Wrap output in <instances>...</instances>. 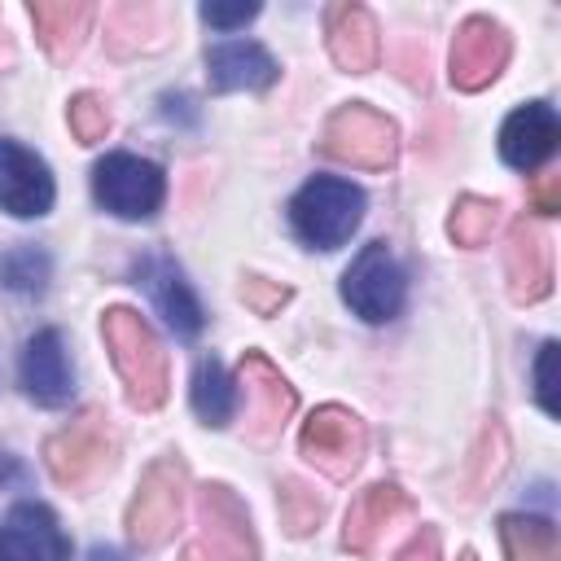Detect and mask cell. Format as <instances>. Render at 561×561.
Wrapping results in <instances>:
<instances>
[{
  "mask_svg": "<svg viewBox=\"0 0 561 561\" xmlns=\"http://www.w3.org/2000/svg\"><path fill=\"white\" fill-rule=\"evenodd\" d=\"M136 280L145 285V294L153 298L158 316H162L180 337H197V333H202V324H206L202 302H197V294L188 289L184 272H180L167 254H140V259H136Z\"/></svg>",
  "mask_w": 561,
  "mask_h": 561,
  "instance_id": "cell-13",
  "label": "cell"
},
{
  "mask_svg": "<svg viewBox=\"0 0 561 561\" xmlns=\"http://www.w3.org/2000/svg\"><path fill=\"white\" fill-rule=\"evenodd\" d=\"M22 390L44 403V408H61L75 390V368H70V351L61 342L57 329H39L26 351H22Z\"/></svg>",
  "mask_w": 561,
  "mask_h": 561,
  "instance_id": "cell-14",
  "label": "cell"
},
{
  "mask_svg": "<svg viewBox=\"0 0 561 561\" xmlns=\"http://www.w3.org/2000/svg\"><path fill=\"white\" fill-rule=\"evenodd\" d=\"M394 561H438V530H434V526H421Z\"/></svg>",
  "mask_w": 561,
  "mask_h": 561,
  "instance_id": "cell-31",
  "label": "cell"
},
{
  "mask_svg": "<svg viewBox=\"0 0 561 561\" xmlns=\"http://www.w3.org/2000/svg\"><path fill=\"white\" fill-rule=\"evenodd\" d=\"M193 552L206 561H259V539L250 530V513L219 482L197 486V543H193Z\"/></svg>",
  "mask_w": 561,
  "mask_h": 561,
  "instance_id": "cell-9",
  "label": "cell"
},
{
  "mask_svg": "<svg viewBox=\"0 0 561 561\" xmlns=\"http://www.w3.org/2000/svg\"><path fill=\"white\" fill-rule=\"evenodd\" d=\"M92 197L118 219H149L167 197V180L149 158L105 153L92 167Z\"/></svg>",
  "mask_w": 561,
  "mask_h": 561,
  "instance_id": "cell-6",
  "label": "cell"
},
{
  "mask_svg": "<svg viewBox=\"0 0 561 561\" xmlns=\"http://www.w3.org/2000/svg\"><path fill=\"white\" fill-rule=\"evenodd\" d=\"M193 412L206 425H228L237 412V390H232V381L215 355L197 359V368H193Z\"/></svg>",
  "mask_w": 561,
  "mask_h": 561,
  "instance_id": "cell-23",
  "label": "cell"
},
{
  "mask_svg": "<svg viewBox=\"0 0 561 561\" xmlns=\"http://www.w3.org/2000/svg\"><path fill=\"white\" fill-rule=\"evenodd\" d=\"M0 561H35L31 548H26L9 526H0Z\"/></svg>",
  "mask_w": 561,
  "mask_h": 561,
  "instance_id": "cell-33",
  "label": "cell"
},
{
  "mask_svg": "<svg viewBox=\"0 0 561 561\" xmlns=\"http://www.w3.org/2000/svg\"><path fill=\"white\" fill-rule=\"evenodd\" d=\"M342 298L368 324H386V320H394L403 311L408 280H403V267L394 263V254L381 241L364 245L355 254V263L342 272Z\"/></svg>",
  "mask_w": 561,
  "mask_h": 561,
  "instance_id": "cell-7",
  "label": "cell"
},
{
  "mask_svg": "<svg viewBox=\"0 0 561 561\" xmlns=\"http://www.w3.org/2000/svg\"><path fill=\"white\" fill-rule=\"evenodd\" d=\"M241 298L259 316H272V311H280V302H289V285H276V280H263V276H245L241 280Z\"/></svg>",
  "mask_w": 561,
  "mask_h": 561,
  "instance_id": "cell-29",
  "label": "cell"
},
{
  "mask_svg": "<svg viewBox=\"0 0 561 561\" xmlns=\"http://www.w3.org/2000/svg\"><path fill=\"white\" fill-rule=\"evenodd\" d=\"M530 202L539 215H557L561 210V175H543L530 184Z\"/></svg>",
  "mask_w": 561,
  "mask_h": 561,
  "instance_id": "cell-32",
  "label": "cell"
},
{
  "mask_svg": "<svg viewBox=\"0 0 561 561\" xmlns=\"http://www.w3.org/2000/svg\"><path fill=\"white\" fill-rule=\"evenodd\" d=\"M508 31L495 18H465L456 26L451 39V83L460 92H482L491 79H500V70L508 66Z\"/></svg>",
  "mask_w": 561,
  "mask_h": 561,
  "instance_id": "cell-11",
  "label": "cell"
},
{
  "mask_svg": "<svg viewBox=\"0 0 561 561\" xmlns=\"http://www.w3.org/2000/svg\"><path fill=\"white\" fill-rule=\"evenodd\" d=\"M206 75H210V88L219 92H232V88H250V92H263L276 83V61L263 44L254 39H224L206 53Z\"/></svg>",
  "mask_w": 561,
  "mask_h": 561,
  "instance_id": "cell-19",
  "label": "cell"
},
{
  "mask_svg": "<svg viewBox=\"0 0 561 561\" xmlns=\"http://www.w3.org/2000/svg\"><path fill=\"white\" fill-rule=\"evenodd\" d=\"M364 219V193L351 180L316 175L289 202V224L311 250H337Z\"/></svg>",
  "mask_w": 561,
  "mask_h": 561,
  "instance_id": "cell-2",
  "label": "cell"
},
{
  "mask_svg": "<svg viewBox=\"0 0 561 561\" xmlns=\"http://www.w3.org/2000/svg\"><path fill=\"white\" fill-rule=\"evenodd\" d=\"M276 508H280V526H285V535H294V539L311 535V530L320 526V517H324V500H320L302 478H285V482H280V491H276Z\"/></svg>",
  "mask_w": 561,
  "mask_h": 561,
  "instance_id": "cell-25",
  "label": "cell"
},
{
  "mask_svg": "<svg viewBox=\"0 0 561 561\" xmlns=\"http://www.w3.org/2000/svg\"><path fill=\"white\" fill-rule=\"evenodd\" d=\"M101 337L110 346V359L127 386V399L140 412H153L167 403L171 377H167V351L158 342V333L149 329V320L131 307H110L101 316Z\"/></svg>",
  "mask_w": 561,
  "mask_h": 561,
  "instance_id": "cell-1",
  "label": "cell"
},
{
  "mask_svg": "<svg viewBox=\"0 0 561 561\" xmlns=\"http://www.w3.org/2000/svg\"><path fill=\"white\" fill-rule=\"evenodd\" d=\"M31 22H35V35H39L44 53L53 61H66V57L79 53V44L88 35L92 4L88 0H35L31 4Z\"/></svg>",
  "mask_w": 561,
  "mask_h": 561,
  "instance_id": "cell-20",
  "label": "cell"
},
{
  "mask_svg": "<svg viewBox=\"0 0 561 561\" xmlns=\"http://www.w3.org/2000/svg\"><path fill=\"white\" fill-rule=\"evenodd\" d=\"M88 561H127L123 552H114V548H92L88 552Z\"/></svg>",
  "mask_w": 561,
  "mask_h": 561,
  "instance_id": "cell-34",
  "label": "cell"
},
{
  "mask_svg": "<svg viewBox=\"0 0 561 561\" xmlns=\"http://www.w3.org/2000/svg\"><path fill=\"white\" fill-rule=\"evenodd\" d=\"M412 508V500L394 486V482H373L368 491H359L346 508V526H342V548L355 557H368L377 548V539Z\"/></svg>",
  "mask_w": 561,
  "mask_h": 561,
  "instance_id": "cell-18",
  "label": "cell"
},
{
  "mask_svg": "<svg viewBox=\"0 0 561 561\" xmlns=\"http://www.w3.org/2000/svg\"><path fill=\"white\" fill-rule=\"evenodd\" d=\"M44 460H48V473H53L66 491L88 495V491L114 469V430H110L105 412H101V408L79 412L66 430H57V434L44 443Z\"/></svg>",
  "mask_w": 561,
  "mask_h": 561,
  "instance_id": "cell-3",
  "label": "cell"
},
{
  "mask_svg": "<svg viewBox=\"0 0 561 561\" xmlns=\"http://www.w3.org/2000/svg\"><path fill=\"white\" fill-rule=\"evenodd\" d=\"M70 131L79 136V145H96L110 131V105L96 92H79L70 101Z\"/></svg>",
  "mask_w": 561,
  "mask_h": 561,
  "instance_id": "cell-26",
  "label": "cell"
},
{
  "mask_svg": "<svg viewBox=\"0 0 561 561\" xmlns=\"http://www.w3.org/2000/svg\"><path fill=\"white\" fill-rule=\"evenodd\" d=\"M0 210L18 219H39L53 210V175L39 153L18 140H0Z\"/></svg>",
  "mask_w": 561,
  "mask_h": 561,
  "instance_id": "cell-12",
  "label": "cell"
},
{
  "mask_svg": "<svg viewBox=\"0 0 561 561\" xmlns=\"http://www.w3.org/2000/svg\"><path fill=\"white\" fill-rule=\"evenodd\" d=\"M324 35H329V57H333L342 70H351V75L373 70L377 57H381L377 22H373V13H368L364 4H355V0L329 4V13H324Z\"/></svg>",
  "mask_w": 561,
  "mask_h": 561,
  "instance_id": "cell-15",
  "label": "cell"
},
{
  "mask_svg": "<svg viewBox=\"0 0 561 561\" xmlns=\"http://www.w3.org/2000/svg\"><path fill=\"white\" fill-rule=\"evenodd\" d=\"M495 224H500V202L465 193V197H460V202L451 206L447 232H451V241H456V245L473 250V245H482V241H486V237L495 232Z\"/></svg>",
  "mask_w": 561,
  "mask_h": 561,
  "instance_id": "cell-24",
  "label": "cell"
},
{
  "mask_svg": "<svg viewBox=\"0 0 561 561\" xmlns=\"http://www.w3.org/2000/svg\"><path fill=\"white\" fill-rule=\"evenodd\" d=\"M4 280H9L13 289H22V294H39L44 280H48V259H44L35 245H22V250H13V254L4 259Z\"/></svg>",
  "mask_w": 561,
  "mask_h": 561,
  "instance_id": "cell-27",
  "label": "cell"
},
{
  "mask_svg": "<svg viewBox=\"0 0 561 561\" xmlns=\"http://www.w3.org/2000/svg\"><path fill=\"white\" fill-rule=\"evenodd\" d=\"M184 561H206V557H197V552H193V548H188V552H184Z\"/></svg>",
  "mask_w": 561,
  "mask_h": 561,
  "instance_id": "cell-35",
  "label": "cell"
},
{
  "mask_svg": "<svg viewBox=\"0 0 561 561\" xmlns=\"http://www.w3.org/2000/svg\"><path fill=\"white\" fill-rule=\"evenodd\" d=\"M460 561H478V552H460Z\"/></svg>",
  "mask_w": 561,
  "mask_h": 561,
  "instance_id": "cell-36",
  "label": "cell"
},
{
  "mask_svg": "<svg viewBox=\"0 0 561 561\" xmlns=\"http://www.w3.org/2000/svg\"><path fill=\"white\" fill-rule=\"evenodd\" d=\"M298 447H302V456H307L324 478L346 482V478L359 469L364 451H368V430H364V421H359L351 408L324 403V408H316V412L307 416V425H302V434H298Z\"/></svg>",
  "mask_w": 561,
  "mask_h": 561,
  "instance_id": "cell-8",
  "label": "cell"
},
{
  "mask_svg": "<svg viewBox=\"0 0 561 561\" xmlns=\"http://www.w3.org/2000/svg\"><path fill=\"white\" fill-rule=\"evenodd\" d=\"M557 351H561L557 342H543L539 359H535V399H539V408L548 416L561 412V403H557Z\"/></svg>",
  "mask_w": 561,
  "mask_h": 561,
  "instance_id": "cell-28",
  "label": "cell"
},
{
  "mask_svg": "<svg viewBox=\"0 0 561 561\" xmlns=\"http://www.w3.org/2000/svg\"><path fill=\"white\" fill-rule=\"evenodd\" d=\"M237 377H241L245 399H250L245 434H250V443L263 447V443H272V438L285 430V421H289L294 408H298V394H294V386L280 377V368H276L267 355H259V351H245V355H241Z\"/></svg>",
  "mask_w": 561,
  "mask_h": 561,
  "instance_id": "cell-10",
  "label": "cell"
},
{
  "mask_svg": "<svg viewBox=\"0 0 561 561\" xmlns=\"http://www.w3.org/2000/svg\"><path fill=\"white\" fill-rule=\"evenodd\" d=\"M202 18L219 31H232V26H245L250 18H259V0H241V4H202Z\"/></svg>",
  "mask_w": 561,
  "mask_h": 561,
  "instance_id": "cell-30",
  "label": "cell"
},
{
  "mask_svg": "<svg viewBox=\"0 0 561 561\" xmlns=\"http://www.w3.org/2000/svg\"><path fill=\"white\" fill-rule=\"evenodd\" d=\"M504 272H508V294L517 302H539L552 294V245L535 224L526 219L513 224L504 245Z\"/></svg>",
  "mask_w": 561,
  "mask_h": 561,
  "instance_id": "cell-16",
  "label": "cell"
},
{
  "mask_svg": "<svg viewBox=\"0 0 561 561\" xmlns=\"http://www.w3.org/2000/svg\"><path fill=\"white\" fill-rule=\"evenodd\" d=\"M500 543L508 561H561V543L548 517L530 513H504L500 517Z\"/></svg>",
  "mask_w": 561,
  "mask_h": 561,
  "instance_id": "cell-21",
  "label": "cell"
},
{
  "mask_svg": "<svg viewBox=\"0 0 561 561\" xmlns=\"http://www.w3.org/2000/svg\"><path fill=\"white\" fill-rule=\"evenodd\" d=\"M9 530L31 548L35 561H66L70 557V543L53 517L48 504H13L9 513Z\"/></svg>",
  "mask_w": 561,
  "mask_h": 561,
  "instance_id": "cell-22",
  "label": "cell"
},
{
  "mask_svg": "<svg viewBox=\"0 0 561 561\" xmlns=\"http://www.w3.org/2000/svg\"><path fill=\"white\" fill-rule=\"evenodd\" d=\"M557 136H561V123H557V110L548 101H530L522 110H513L500 127V158L517 171H535L552 149H557Z\"/></svg>",
  "mask_w": 561,
  "mask_h": 561,
  "instance_id": "cell-17",
  "label": "cell"
},
{
  "mask_svg": "<svg viewBox=\"0 0 561 561\" xmlns=\"http://www.w3.org/2000/svg\"><path fill=\"white\" fill-rule=\"evenodd\" d=\"M184 486H188V469L180 456H158L140 473V486L127 504V535L140 552H153L175 535L184 513Z\"/></svg>",
  "mask_w": 561,
  "mask_h": 561,
  "instance_id": "cell-4",
  "label": "cell"
},
{
  "mask_svg": "<svg viewBox=\"0 0 561 561\" xmlns=\"http://www.w3.org/2000/svg\"><path fill=\"white\" fill-rule=\"evenodd\" d=\"M320 149L337 162H351L364 171H386L399 158V127L386 114H377L373 105L351 101L329 114V123L320 131Z\"/></svg>",
  "mask_w": 561,
  "mask_h": 561,
  "instance_id": "cell-5",
  "label": "cell"
}]
</instances>
